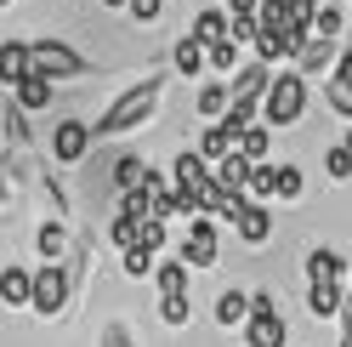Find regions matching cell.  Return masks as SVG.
<instances>
[{
  "mask_svg": "<svg viewBox=\"0 0 352 347\" xmlns=\"http://www.w3.org/2000/svg\"><path fill=\"white\" fill-rule=\"evenodd\" d=\"M160 92H165V80L160 74H148V80H137L125 97H114V108L91 125L97 132V143L102 137H120V132H131V125H142V120H153V108H160Z\"/></svg>",
  "mask_w": 352,
  "mask_h": 347,
  "instance_id": "6da1fadb",
  "label": "cell"
},
{
  "mask_svg": "<svg viewBox=\"0 0 352 347\" xmlns=\"http://www.w3.org/2000/svg\"><path fill=\"white\" fill-rule=\"evenodd\" d=\"M261 114H267V125H296L307 114V80L301 74H278L267 103H261Z\"/></svg>",
  "mask_w": 352,
  "mask_h": 347,
  "instance_id": "7a4b0ae2",
  "label": "cell"
},
{
  "mask_svg": "<svg viewBox=\"0 0 352 347\" xmlns=\"http://www.w3.org/2000/svg\"><path fill=\"white\" fill-rule=\"evenodd\" d=\"M34 74H46V80H85L91 63H85L74 46H63V40H34Z\"/></svg>",
  "mask_w": 352,
  "mask_h": 347,
  "instance_id": "3957f363",
  "label": "cell"
},
{
  "mask_svg": "<svg viewBox=\"0 0 352 347\" xmlns=\"http://www.w3.org/2000/svg\"><path fill=\"white\" fill-rule=\"evenodd\" d=\"M69 296H74V273L69 268H40L34 273V313L40 319H57L69 308Z\"/></svg>",
  "mask_w": 352,
  "mask_h": 347,
  "instance_id": "277c9868",
  "label": "cell"
},
{
  "mask_svg": "<svg viewBox=\"0 0 352 347\" xmlns=\"http://www.w3.org/2000/svg\"><path fill=\"white\" fill-rule=\"evenodd\" d=\"M91 143H97V132L85 120H63L57 132H52V160L57 165H80L85 154H91Z\"/></svg>",
  "mask_w": 352,
  "mask_h": 347,
  "instance_id": "5b68a950",
  "label": "cell"
},
{
  "mask_svg": "<svg viewBox=\"0 0 352 347\" xmlns=\"http://www.w3.org/2000/svg\"><path fill=\"white\" fill-rule=\"evenodd\" d=\"M273 69L267 63H250V69H239L233 74V85H228V97H233V108H261L267 103V92H273Z\"/></svg>",
  "mask_w": 352,
  "mask_h": 347,
  "instance_id": "8992f818",
  "label": "cell"
},
{
  "mask_svg": "<svg viewBox=\"0 0 352 347\" xmlns=\"http://www.w3.org/2000/svg\"><path fill=\"white\" fill-rule=\"evenodd\" d=\"M216 240H222V233H216L210 216H193L188 233H182V262H188V268H210V262H216V251H222Z\"/></svg>",
  "mask_w": 352,
  "mask_h": 347,
  "instance_id": "52a82bcc",
  "label": "cell"
},
{
  "mask_svg": "<svg viewBox=\"0 0 352 347\" xmlns=\"http://www.w3.org/2000/svg\"><path fill=\"white\" fill-rule=\"evenodd\" d=\"M170 182L182 188V193H193V200H199V193L216 182V171H210V160L199 154V148H182V154H176V165H170Z\"/></svg>",
  "mask_w": 352,
  "mask_h": 347,
  "instance_id": "ba28073f",
  "label": "cell"
},
{
  "mask_svg": "<svg viewBox=\"0 0 352 347\" xmlns=\"http://www.w3.org/2000/svg\"><path fill=\"white\" fill-rule=\"evenodd\" d=\"M233 240L267 245V240H273V211H267V205H245V211L233 216Z\"/></svg>",
  "mask_w": 352,
  "mask_h": 347,
  "instance_id": "9c48e42d",
  "label": "cell"
},
{
  "mask_svg": "<svg viewBox=\"0 0 352 347\" xmlns=\"http://www.w3.org/2000/svg\"><path fill=\"white\" fill-rule=\"evenodd\" d=\"M29 74H34V46H23V40H6V46H0V80L17 92Z\"/></svg>",
  "mask_w": 352,
  "mask_h": 347,
  "instance_id": "30bf717a",
  "label": "cell"
},
{
  "mask_svg": "<svg viewBox=\"0 0 352 347\" xmlns=\"http://www.w3.org/2000/svg\"><path fill=\"white\" fill-rule=\"evenodd\" d=\"M245 347H290V324L278 313H256L245 324Z\"/></svg>",
  "mask_w": 352,
  "mask_h": 347,
  "instance_id": "8fae6325",
  "label": "cell"
},
{
  "mask_svg": "<svg viewBox=\"0 0 352 347\" xmlns=\"http://www.w3.org/2000/svg\"><path fill=\"white\" fill-rule=\"evenodd\" d=\"M256 319V308H250V296L245 291H222V296H216V324H222V330H239V324H250Z\"/></svg>",
  "mask_w": 352,
  "mask_h": 347,
  "instance_id": "7c38bea8",
  "label": "cell"
},
{
  "mask_svg": "<svg viewBox=\"0 0 352 347\" xmlns=\"http://www.w3.org/2000/svg\"><path fill=\"white\" fill-rule=\"evenodd\" d=\"M193 40H199L205 52L228 46V40H233V17H228V12H199V23H193Z\"/></svg>",
  "mask_w": 352,
  "mask_h": 347,
  "instance_id": "4fadbf2b",
  "label": "cell"
},
{
  "mask_svg": "<svg viewBox=\"0 0 352 347\" xmlns=\"http://www.w3.org/2000/svg\"><path fill=\"white\" fill-rule=\"evenodd\" d=\"M307 313H313V319L346 313V285H307Z\"/></svg>",
  "mask_w": 352,
  "mask_h": 347,
  "instance_id": "5bb4252c",
  "label": "cell"
},
{
  "mask_svg": "<svg viewBox=\"0 0 352 347\" xmlns=\"http://www.w3.org/2000/svg\"><path fill=\"white\" fill-rule=\"evenodd\" d=\"M329 57H341L336 46H329V40H313V34H307L301 40V52H296V74L307 80V74H324L329 69Z\"/></svg>",
  "mask_w": 352,
  "mask_h": 347,
  "instance_id": "9a60e30c",
  "label": "cell"
},
{
  "mask_svg": "<svg viewBox=\"0 0 352 347\" xmlns=\"http://www.w3.org/2000/svg\"><path fill=\"white\" fill-rule=\"evenodd\" d=\"M34 251H40V262H46V268H63V251H69V233H63V222H40Z\"/></svg>",
  "mask_w": 352,
  "mask_h": 347,
  "instance_id": "2e32d148",
  "label": "cell"
},
{
  "mask_svg": "<svg viewBox=\"0 0 352 347\" xmlns=\"http://www.w3.org/2000/svg\"><path fill=\"white\" fill-rule=\"evenodd\" d=\"M216 182H222L228 193H250V182H256V165H250L245 154H233V160H222V165H216Z\"/></svg>",
  "mask_w": 352,
  "mask_h": 347,
  "instance_id": "e0dca14e",
  "label": "cell"
},
{
  "mask_svg": "<svg viewBox=\"0 0 352 347\" xmlns=\"http://www.w3.org/2000/svg\"><path fill=\"white\" fill-rule=\"evenodd\" d=\"M205 63H210V52H205L199 40H193V34H182V40H176V52H170V69L182 74V80H188V74H199Z\"/></svg>",
  "mask_w": 352,
  "mask_h": 347,
  "instance_id": "ac0fdd59",
  "label": "cell"
},
{
  "mask_svg": "<svg viewBox=\"0 0 352 347\" xmlns=\"http://www.w3.org/2000/svg\"><path fill=\"white\" fill-rule=\"evenodd\" d=\"M341 273H346V262L336 251H307V279L313 285H341Z\"/></svg>",
  "mask_w": 352,
  "mask_h": 347,
  "instance_id": "d6986e66",
  "label": "cell"
},
{
  "mask_svg": "<svg viewBox=\"0 0 352 347\" xmlns=\"http://www.w3.org/2000/svg\"><path fill=\"white\" fill-rule=\"evenodd\" d=\"M148 177H153V171H148V160H142V154H125V160L114 165V188H120V193H142V182H148Z\"/></svg>",
  "mask_w": 352,
  "mask_h": 347,
  "instance_id": "ffe728a7",
  "label": "cell"
},
{
  "mask_svg": "<svg viewBox=\"0 0 352 347\" xmlns=\"http://www.w3.org/2000/svg\"><path fill=\"white\" fill-rule=\"evenodd\" d=\"M0 296H6L12 308L34 302V273H23V268H6V273H0Z\"/></svg>",
  "mask_w": 352,
  "mask_h": 347,
  "instance_id": "44dd1931",
  "label": "cell"
},
{
  "mask_svg": "<svg viewBox=\"0 0 352 347\" xmlns=\"http://www.w3.org/2000/svg\"><path fill=\"white\" fill-rule=\"evenodd\" d=\"M193 108H199L205 120H216V125H222V120H228V108H233V97H228V85H205V92L193 97Z\"/></svg>",
  "mask_w": 352,
  "mask_h": 347,
  "instance_id": "7402d4cb",
  "label": "cell"
},
{
  "mask_svg": "<svg viewBox=\"0 0 352 347\" xmlns=\"http://www.w3.org/2000/svg\"><path fill=\"white\" fill-rule=\"evenodd\" d=\"M12 103H17V108H46V103H52V80H46V74H29V80L12 92Z\"/></svg>",
  "mask_w": 352,
  "mask_h": 347,
  "instance_id": "603a6c76",
  "label": "cell"
},
{
  "mask_svg": "<svg viewBox=\"0 0 352 347\" xmlns=\"http://www.w3.org/2000/svg\"><path fill=\"white\" fill-rule=\"evenodd\" d=\"M153 285H160V296H188V262H160V273H153Z\"/></svg>",
  "mask_w": 352,
  "mask_h": 347,
  "instance_id": "cb8c5ba5",
  "label": "cell"
},
{
  "mask_svg": "<svg viewBox=\"0 0 352 347\" xmlns=\"http://www.w3.org/2000/svg\"><path fill=\"white\" fill-rule=\"evenodd\" d=\"M267 148H273V125L261 120V125H250V132H245V160L261 165V160H267Z\"/></svg>",
  "mask_w": 352,
  "mask_h": 347,
  "instance_id": "d4e9b609",
  "label": "cell"
},
{
  "mask_svg": "<svg viewBox=\"0 0 352 347\" xmlns=\"http://www.w3.org/2000/svg\"><path fill=\"white\" fill-rule=\"evenodd\" d=\"M160 319L170 324V330H188V319H193V302H188V296H160Z\"/></svg>",
  "mask_w": 352,
  "mask_h": 347,
  "instance_id": "484cf974",
  "label": "cell"
},
{
  "mask_svg": "<svg viewBox=\"0 0 352 347\" xmlns=\"http://www.w3.org/2000/svg\"><path fill=\"white\" fill-rule=\"evenodd\" d=\"M0 125H6V143H12V148H29V132H23V108H17V103H6V108H0Z\"/></svg>",
  "mask_w": 352,
  "mask_h": 347,
  "instance_id": "4316f807",
  "label": "cell"
},
{
  "mask_svg": "<svg viewBox=\"0 0 352 347\" xmlns=\"http://www.w3.org/2000/svg\"><path fill=\"white\" fill-rule=\"evenodd\" d=\"M261 40V17H233V46H256Z\"/></svg>",
  "mask_w": 352,
  "mask_h": 347,
  "instance_id": "83f0119b",
  "label": "cell"
},
{
  "mask_svg": "<svg viewBox=\"0 0 352 347\" xmlns=\"http://www.w3.org/2000/svg\"><path fill=\"white\" fill-rule=\"evenodd\" d=\"M324 171H329L336 182H346V177H352V154H346V148H329V154H324Z\"/></svg>",
  "mask_w": 352,
  "mask_h": 347,
  "instance_id": "f1b7e54d",
  "label": "cell"
},
{
  "mask_svg": "<svg viewBox=\"0 0 352 347\" xmlns=\"http://www.w3.org/2000/svg\"><path fill=\"white\" fill-rule=\"evenodd\" d=\"M324 103L336 108V114H346V120H352V92H346L341 80H329V85H324Z\"/></svg>",
  "mask_w": 352,
  "mask_h": 347,
  "instance_id": "f546056e",
  "label": "cell"
},
{
  "mask_svg": "<svg viewBox=\"0 0 352 347\" xmlns=\"http://www.w3.org/2000/svg\"><path fill=\"white\" fill-rule=\"evenodd\" d=\"M336 34H341V12H318V23H313V40H329V46H336Z\"/></svg>",
  "mask_w": 352,
  "mask_h": 347,
  "instance_id": "4dcf8cb0",
  "label": "cell"
},
{
  "mask_svg": "<svg viewBox=\"0 0 352 347\" xmlns=\"http://www.w3.org/2000/svg\"><path fill=\"white\" fill-rule=\"evenodd\" d=\"M165 245H170V240H165V222H142V240H137V251H148V256H153V251H165Z\"/></svg>",
  "mask_w": 352,
  "mask_h": 347,
  "instance_id": "1f68e13d",
  "label": "cell"
},
{
  "mask_svg": "<svg viewBox=\"0 0 352 347\" xmlns=\"http://www.w3.org/2000/svg\"><path fill=\"white\" fill-rule=\"evenodd\" d=\"M278 200H301V171L296 165H278Z\"/></svg>",
  "mask_w": 352,
  "mask_h": 347,
  "instance_id": "d6a6232c",
  "label": "cell"
},
{
  "mask_svg": "<svg viewBox=\"0 0 352 347\" xmlns=\"http://www.w3.org/2000/svg\"><path fill=\"white\" fill-rule=\"evenodd\" d=\"M120 262H125V273H131V279H142V273H160V268H153V256H148V251H125Z\"/></svg>",
  "mask_w": 352,
  "mask_h": 347,
  "instance_id": "836d02e7",
  "label": "cell"
},
{
  "mask_svg": "<svg viewBox=\"0 0 352 347\" xmlns=\"http://www.w3.org/2000/svg\"><path fill=\"white\" fill-rule=\"evenodd\" d=\"M131 17H137V23H153V17H160L165 12V0H131V6H125Z\"/></svg>",
  "mask_w": 352,
  "mask_h": 347,
  "instance_id": "e575fe53",
  "label": "cell"
},
{
  "mask_svg": "<svg viewBox=\"0 0 352 347\" xmlns=\"http://www.w3.org/2000/svg\"><path fill=\"white\" fill-rule=\"evenodd\" d=\"M210 69H222V74H228V69H239V46H233V40L210 52Z\"/></svg>",
  "mask_w": 352,
  "mask_h": 347,
  "instance_id": "d590c367",
  "label": "cell"
},
{
  "mask_svg": "<svg viewBox=\"0 0 352 347\" xmlns=\"http://www.w3.org/2000/svg\"><path fill=\"white\" fill-rule=\"evenodd\" d=\"M267 0H228V17H256Z\"/></svg>",
  "mask_w": 352,
  "mask_h": 347,
  "instance_id": "8d00e7d4",
  "label": "cell"
},
{
  "mask_svg": "<svg viewBox=\"0 0 352 347\" xmlns=\"http://www.w3.org/2000/svg\"><path fill=\"white\" fill-rule=\"evenodd\" d=\"M102 347H137V341L125 336V324H108V330H102Z\"/></svg>",
  "mask_w": 352,
  "mask_h": 347,
  "instance_id": "74e56055",
  "label": "cell"
},
{
  "mask_svg": "<svg viewBox=\"0 0 352 347\" xmlns=\"http://www.w3.org/2000/svg\"><path fill=\"white\" fill-rule=\"evenodd\" d=\"M250 308L256 313H278V302H273V291H250Z\"/></svg>",
  "mask_w": 352,
  "mask_h": 347,
  "instance_id": "f35d334b",
  "label": "cell"
},
{
  "mask_svg": "<svg viewBox=\"0 0 352 347\" xmlns=\"http://www.w3.org/2000/svg\"><path fill=\"white\" fill-rule=\"evenodd\" d=\"M336 80L352 92V46H346V52H341V63H336Z\"/></svg>",
  "mask_w": 352,
  "mask_h": 347,
  "instance_id": "ab89813d",
  "label": "cell"
},
{
  "mask_svg": "<svg viewBox=\"0 0 352 347\" xmlns=\"http://www.w3.org/2000/svg\"><path fill=\"white\" fill-rule=\"evenodd\" d=\"M341 347H352V319H346V330H341Z\"/></svg>",
  "mask_w": 352,
  "mask_h": 347,
  "instance_id": "60d3db41",
  "label": "cell"
},
{
  "mask_svg": "<svg viewBox=\"0 0 352 347\" xmlns=\"http://www.w3.org/2000/svg\"><path fill=\"white\" fill-rule=\"evenodd\" d=\"M102 6H131V0H102Z\"/></svg>",
  "mask_w": 352,
  "mask_h": 347,
  "instance_id": "b9f144b4",
  "label": "cell"
},
{
  "mask_svg": "<svg viewBox=\"0 0 352 347\" xmlns=\"http://www.w3.org/2000/svg\"><path fill=\"white\" fill-rule=\"evenodd\" d=\"M267 6H296V0H267Z\"/></svg>",
  "mask_w": 352,
  "mask_h": 347,
  "instance_id": "7bdbcfd3",
  "label": "cell"
},
{
  "mask_svg": "<svg viewBox=\"0 0 352 347\" xmlns=\"http://www.w3.org/2000/svg\"><path fill=\"white\" fill-rule=\"evenodd\" d=\"M341 148H346V154H352V132H346V143H341Z\"/></svg>",
  "mask_w": 352,
  "mask_h": 347,
  "instance_id": "ee69618b",
  "label": "cell"
},
{
  "mask_svg": "<svg viewBox=\"0 0 352 347\" xmlns=\"http://www.w3.org/2000/svg\"><path fill=\"white\" fill-rule=\"evenodd\" d=\"M0 6H12V0H0Z\"/></svg>",
  "mask_w": 352,
  "mask_h": 347,
  "instance_id": "f6af8a7d",
  "label": "cell"
}]
</instances>
